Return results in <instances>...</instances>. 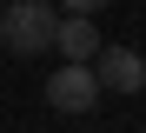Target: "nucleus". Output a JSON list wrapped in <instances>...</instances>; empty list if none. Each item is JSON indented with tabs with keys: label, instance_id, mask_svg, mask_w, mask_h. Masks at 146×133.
<instances>
[{
	"label": "nucleus",
	"instance_id": "f257e3e1",
	"mask_svg": "<svg viewBox=\"0 0 146 133\" xmlns=\"http://www.w3.org/2000/svg\"><path fill=\"white\" fill-rule=\"evenodd\" d=\"M53 27H60L53 0H7L0 7V47L20 53V60H33V53L53 47Z\"/></svg>",
	"mask_w": 146,
	"mask_h": 133
},
{
	"label": "nucleus",
	"instance_id": "f03ea898",
	"mask_svg": "<svg viewBox=\"0 0 146 133\" xmlns=\"http://www.w3.org/2000/svg\"><path fill=\"white\" fill-rule=\"evenodd\" d=\"M46 106H53V113H93V106H100V80H93V67L60 60V73H46Z\"/></svg>",
	"mask_w": 146,
	"mask_h": 133
},
{
	"label": "nucleus",
	"instance_id": "7ed1b4c3",
	"mask_svg": "<svg viewBox=\"0 0 146 133\" xmlns=\"http://www.w3.org/2000/svg\"><path fill=\"white\" fill-rule=\"evenodd\" d=\"M93 80L113 87V93H139L146 87V53L139 47H100L93 53Z\"/></svg>",
	"mask_w": 146,
	"mask_h": 133
},
{
	"label": "nucleus",
	"instance_id": "20e7f679",
	"mask_svg": "<svg viewBox=\"0 0 146 133\" xmlns=\"http://www.w3.org/2000/svg\"><path fill=\"white\" fill-rule=\"evenodd\" d=\"M53 47H60V60H73V67H93V53H100V27H93V20H73V13H60V27H53Z\"/></svg>",
	"mask_w": 146,
	"mask_h": 133
},
{
	"label": "nucleus",
	"instance_id": "39448f33",
	"mask_svg": "<svg viewBox=\"0 0 146 133\" xmlns=\"http://www.w3.org/2000/svg\"><path fill=\"white\" fill-rule=\"evenodd\" d=\"M100 7H106V0H60V13H73V20H93Z\"/></svg>",
	"mask_w": 146,
	"mask_h": 133
}]
</instances>
